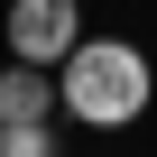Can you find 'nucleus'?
Here are the masks:
<instances>
[{
  "label": "nucleus",
  "instance_id": "obj_1",
  "mask_svg": "<svg viewBox=\"0 0 157 157\" xmlns=\"http://www.w3.org/2000/svg\"><path fill=\"white\" fill-rule=\"evenodd\" d=\"M148 102H157V65L129 37H83L56 65V111H74L83 129H129Z\"/></svg>",
  "mask_w": 157,
  "mask_h": 157
},
{
  "label": "nucleus",
  "instance_id": "obj_2",
  "mask_svg": "<svg viewBox=\"0 0 157 157\" xmlns=\"http://www.w3.org/2000/svg\"><path fill=\"white\" fill-rule=\"evenodd\" d=\"M83 46V0H10V56L19 65H65Z\"/></svg>",
  "mask_w": 157,
  "mask_h": 157
},
{
  "label": "nucleus",
  "instance_id": "obj_3",
  "mask_svg": "<svg viewBox=\"0 0 157 157\" xmlns=\"http://www.w3.org/2000/svg\"><path fill=\"white\" fill-rule=\"evenodd\" d=\"M56 111V65H0V129H10V120H46Z\"/></svg>",
  "mask_w": 157,
  "mask_h": 157
},
{
  "label": "nucleus",
  "instance_id": "obj_4",
  "mask_svg": "<svg viewBox=\"0 0 157 157\" xmlns=\"http://www.w3.org/2000/svg\"><path fill=\"white\" fill-rule=\"evenodd\" d=\"M0 157H56L46 120H10V129H0Z\"/></svg>",
  "mask_w": 157,
  "mask_h": 157
}]
</instances>
